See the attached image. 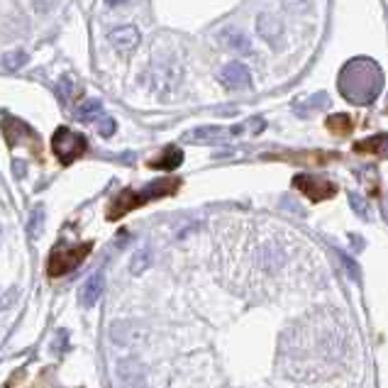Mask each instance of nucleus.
<instances>
[{
	"label": "nucleus",
	"instance_id": "nucleus-1",
	"mask_svg": "<svg viewBox=\"0 0 388 388\" xmlns=\"http://www.w3.org/2000/svg\"><path fill=\"white\" fill-rule=\"evenodd\" d=\"M378 89H381V71L369 59H354V62H349L347 68H342L340 91L352 103H371L378 95Z\"/></svg>",
	"mask_w": 388,
	"mask_h": 388
},
{
	"label": "nucleus",
	"instance_id": "nucleus-2",
	"mask_svg": "<svg viewBox=\"0 0 388 388\" xmlns=\"http://www.w3.org/2000/svg\"><path fill=\"white\" fill-rule=\"evenodd\" d=\"M178 186H181L178 178H159V181H151L149 186H145L142 191L124 188V191L118 193V196L113 198V203H110L108 220H118V218H122L124 212L135 210V207L145 205V203L156 201V198H164V196H171V193H176Z\"/></svg>",
	"mask_w": 388,
	"mask_h": 388
},
{
	"label": "nucleus",
	"instance_id": "nucleus-3",
	"mask_svg": "<svg viewBox=\"0 0 388 388\" xmlns=\"http://www.w3.org/2000/svg\"><path fill=\"white\" fill-rule=\"evenodd\" d=\"M52 149L62 164H73L89 149V140L71 127H59L52 137Z\"/></svg>",
	"mask_w": 388,
	"mask_h": 388
},
{
	"label": "nucleus",
	"instance_id": "nucleus-4",
	"mask_svg": "<svg viewBox=\"0 0 388 388\" xmlns=\"http://www.w3.org/2000/svg\"><path fill=\"white\" fill-rule=\"evenodd\" d=\"M91 247H93L91 242L73 244V247H54L52 254H49V261H47L49 276L57 279V276H64V274H68V271H73L83 259L91 254Z\"/></svg>",
	"mask_w": 388,
	"mask_h": 388
},
{
	"label": "nucleus",
	"instance_id": "nucleus-5",
	"mask_svg": "<svg viewBox=\"0 0 388 388\" xmlns=\"http://www.w3.org/2000/svg\"><path fill=\"white\" fill-rule=\"evenodd\" d=\"M295 188H300V191L306 193L311 201H325V198H332L337 193V188H335V183H330V181H325V178H320V176H295Z\"/></svg>",
	"mask_w": 388,
	"mask_h": 388
},
{
	"label": "nucleus",
	"instance_id": "nucleus-6",
	"mask_svg": "<svg viewBox=\"0 0 388 388\" xmlns=\"http://www.w3.org/2000/svg\"><path fill=\"white\" fill-rule=\"evenodd\" d=\"M108 39H110V44H113L120 54H129V52H135V49L140 47L142 35H140V30H137L135 25H122V27H115V30H110Z\"/></svg>",
	"mask_w": 388,
	"mask_h": 388
},
{
	"label": "nucleus",
	"instance_id": "nucleus-7",
	"mask_svg": "<svg viewBox=\"0 0 388 388\" xmlns=\"http://www.w3.org/2000/svg\"><path fill=\"white\" fill-rule=\"evenodd\" d=\"M239 132H242V127H196L191 132H186L183 140L196 142V145H201V142H223L232 135H239Z\"/></svg>",
	"mask_w": 388,
	"mask_h": 388
},
{
	"label": "nucleus",
	"instance_id": "nucleus-8",
	"mask_svg": "<svg viewBox=\"0 0 388 388\" xmlns=\"http://www.w3.org/2000/svg\"><path fill=\"white\" fill-rule=\"evenodd\" d=\"M220 81H223L228 89L239 91V89H249L252 76H249V68L244 66V64L230 62V64H225L223 71H220Z\"/></svg>",
	"mask_w": 388,
	"mask_h": 388
},
{
	"label": "nucleus",
	"instance_id": "nucleus-9",
	"mask_svg": "<svg viewBox=\"0 0 388 388\" xmlns=\"http://www.w3.org/2000/svg\"><path fill=\"white\" fill-rule=\"evenodd\" d=\"M103 286H105V276L100 274H93L86 284H83L81 288V303L83 308H93L95 303H98V298L103 295Z\"/></svg>",
	"mask_w": 388,
	"mask_h": 388
},
{
	"label": "nucleus",
	"instance_id": "nucleus-10",
	"mask_svg": "<svg viewBox=\"0 0 388 388\" xmlns=\"http://www.w3.org/2000/svg\"><path fill=\"white\" fill-rule=\"evenodd\" d=\"M181 164H183V151L178 149V147H166L159 156H154V159L149 161L151 169H161V171H174Z\"/></svg>",
	"mask_w": 388,
	"mask_h": 388
},
{
	"label": "nucleus",
	"instance_id": "nucleus-11",
	"mask_svg": "<svg viewBox=\"0 0 388 388\" xmlns=\"http://www.w3.org/2000/svg\"><path fill=\"white\" fill-rule=\"evenodd\" d=\"M220 41H225V47L234 49V52H249V37L237 27H228L220 32Z\"/></svg>",
	"mask_w": 388,
	"mask_h": 388
},
{
	"label": "nucleus",
	"instance_id": "nucleus-12",
	"mask_svg": "<svg viewBox=\"0 0 388 388\" xmlns=\"http://www.w3.org/2000/svg\"><path fill=\"white\" fill-rule=\"evenodd\" d=\"M354 149L357 151H371V154L386 156L388 159V135H376V137H371V140H364V142H359Z\"/></svg>",
	"mask_w": 388,
	"mask_h": 388
},
{
	"label": "nucleus",
	"instance_id": "nucleus-13",
	"mask_svg": "<svg viewBox=\"0 0 388 388\" xmlns=\"http://www.w3.org/2000/svg\"><path fill=\"white\" fill-rule=\"evenodd\" d=\"M257 30H259V35L264 37V39L274 41L276 37L281 35V22L276 20L274 15H259V20H257Z\"/></svg>",
	"mask_w": 388,
	"mask_h": 388
},
{
	"label": "nucleus",
	"instance_id": "nucleus-14",
	"mask_svg": "<svg viewBox=\"0 0 388 388\" xmlns=\"http://www.w3.org/2000/svg\"><path fill=\"white\" fill-rule=\"evenodd\" d=\"M44 228V205H35L30 212V220H27V234L30 239H37Z\"/></svg>",
	"mask_w": 388,
	"mask_h": 388
},
{
	"label": "nucleus",
	"instance_id": "nucleus-15",
	"mask_svg": "<svg viewBox=\"0 0 388 388\" xmlns=\"http://www.w3.org/2000/svg\"><path fill=\"white\" fill-rule=\"evenodd\" d=\"M100 113H103V103L91 98V100H86V103H81V108L76 110V118L81 120V122H91V120L100 118Z\"/></svg>",
	"mask_w": 388,
	"mask_h": 388
},
{
	"label": "nucleus",
	"instance_id": "nucleus-16",
	"mask_svg": "<svg viewBox=\"0 0 388 388\" xmlns=\"http://www.w3.org/2000/svg\"><path fill=\"white\" fill-rule=\"evenodd\" d=\"M149 264H151V252L149 249H140V252H135L132 261H129V271L137 276V274H142Z\"/></svg>",
	"mask_w": 388,
	"mask_h": 388
},
{
	"label": "nucleus",
	"instance_id": "nucleus-17",
	"mask_svg": "<svg viewBox=\"0 0 388 388\" xmlns=\"http://www.w3.org/2000/svg\"><path fill=\"white\" fill-rule=\"evenodd\" d=\"M27 54L25 52H8L6 57H3V66L8 68V71H17V68L22 66V64H27Z\"/></svg>",
	"mask_w": 388,
	"mask_h": 388
},
{
	"label": "nucleus",
	"instance_id": "nucleus-18",
	"mask_svg": "<svg viewBox=\"0 0 388 388\" xmlns=\"http://www.w3.org/2000/svg\"><path fill=\"white\" fill-rule=\"evenodd\" d=\"M340 259H342V266L347 269V274L359 284V281H362V274H359V264H357V261H354L352 257H347V254H340Z\"/></svg>",
	"mask_w": 388,
	"mask_h": 388
},
{
	"label": "nucleus",
	"instance_id": "nucleus-19",
	"mask_svg": "<svg viewBox=\"0 0 388 388\" xmlns=\"http://www.w3.org/2000/svg\"><path fill=\"white\" fill-rule=\"evenodd\" d=\"M327 124H330V129H335V132H349V127H352L347 115H332Z\"/></svg>",
	"mask_w": 388,
	"mask_h": 388
},
{
	"label": "nucleus",
	"instance_id": "nucleus-20",
	"mask_svg": "<svg viewBox=\"0 0 388 388\" xmlns=\"http://www.w3.org/2000/svg\"><path fill=\"white\" fill-rule=\"evenodd\" d=\"M17 298V288H0V311H8V308L15 303Z\"/></svg>",
	"mask_w": 388,
	"mask_h": 388
},
{
	"label": "nucleus",
	"instance_id": "nucleus-21",
	"mask_svg": "<svg viewBox=\"0 0 388 388\" xmlns=\"http://www.w3.org/2000/svg\"><path fill=\"white\" fill-rule=\"evenodd\" d=\"M115 129H118V122H115L113 118H103V122H100V127H98V135L108 140V137L115 135Z\"/></svg>",
	"mask_w": 388,
	"mask_h": 388
},
{
	"label": "nucleus",
	"instance_id": "nucleus-22",
	"mask_svg": "<svg viewBox=\"0 0 388 388\" xmlns=\"http://www.w3.org/2000/svg\"><path fill=\"white\" fill-rule=\"evenodd\" d=\"M349 203H352V207H354V212H357L359 218H369V210H367V203L362 201L359 196H349Z\"/></svg>",
	"mask_w": 388,
	"mask_h": 388
},
{
	"label": "nucleus",
	"instance_id": "nucleus-23",
	"mask_svg": "<svg viewBox=\"0 0 388 388\" xmlns=\"http://www.w3.org/2000/svg\"><path fill=\"white\" fill-rule=\"evenodd\" d=\"M105 3H108L110 8H118V6H122L124 0H105Z\"/></svg>",
	"mask_w": 388,
	"mask_h": 388
}]
</instances>
